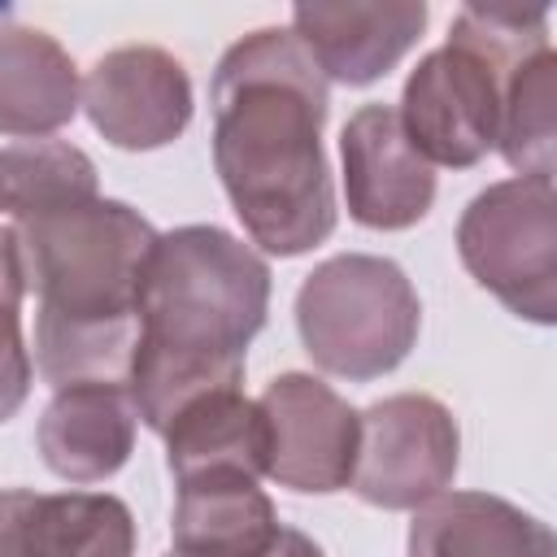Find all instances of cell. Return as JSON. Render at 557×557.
I'll use <instances>...</instances> for the list:
<instances>
[{
    "label": "cell",
    "instance_id": "obj_2",
    "mask_svg": "<svg viewBox=\"0 0 557 557\" xmlns=\"http://www.w3.org/2000/svg\"><path fill=\"white\" fill-rule=\"evenodd\" d=\"M270 309V265L222 226L157 235L139 283V339L126 396L148 431L191 400L244 387V357Z\"/></svg>",
    "mask_w": 557,
    "mask_h": 557
},
{
    "label": "cell",
    "instance_id": "obj_10",
    "mask_svg": "<svg viewBox=\"0 0 557 557\" xmlns=\"http://www.w3.org/2000/svg\"><path fill=\"white\" fill-rule=\"evenodd\" d=\"M344 200L370 231H409L431 213L435 165L409 144L396 104H361L339 131Z\"/></svg>",
    "mask_w": 557,
    "mask_h": 557
},
{
    "label": "cell",
    "instance_id": "obj_15",
    "mask_svg": "<svg viewBox=\"0 0 557 557\" xmlns=\"http://www.w3.org/2000/svg\"><path fill=\"white\" fill-rule=\"evenodd\" d=\"M161 440L174 483L205 474H265V418L244 387H222L191 400L183 413H174Z\"/></svg>",
    "mask_w": 557,
    "mask_h": 557
},
{
    "label": "cell",
    "instance_id": "obj_3",
    "mask_svg": "<svg viewBox=\"0 0 557 557\" xmlns=\"http://www.w3.org/2000/svg\"><path fill=\"white\" fill-rule=\"evenodd\" d=\"M26 292L39 296L35 366L61 392L126 387L139 339V283L157 231L122 200H87L13 226Z\"/></svg>",
    "mask_w": 557,
    "mask_h": 557
},
{
    "label": "cell",
    "instance_id": "obj_6",
    "mask_svg": "<svg viewBox=\"0 0 557 557\" xmlns=\"http://www.w3.org/2000/svg\"><path fill=\"white\" fill-rule=\"evenodd\" d=\"M509 74V65L453 35L409 70L396 117L426 165L470 170L496 148Z\"/></svg>",
    "mask_w": 557,
    "mask_h": 557
},
{
    "label": "cell",
    "instance_id": "obj_11",
    "mask_svg": "<svg viewBox=\"0 0 557 557\" xmlns=\"http://www.w3.org/2000/svg\"><path fill=\"white\" fill-rule=\"evenodd\" d=\"M426 30L422 0H374V4H296L292 35L305 44L322 78L344 87L379 83Z\"/></svg>",
    "mask_w": 557,
    "mask_h": 557
},
{
    "label": "cell",
    "instance_id": "obj_1",
    "mask_svg": "<svg viewBox=\"0 0 557 557\" xmlns=\"http://www.w3.org/2000/svg\"><path fill=\"white\" fill-rule=\"evenodd\" d=\"M326 109L331 87L292 30H252L213 70V165L244 231L274 257H300L335 231Z\"/></svg>",
    "mask_w": 557,
    "mask_h": 557
},
{
    "label": "cell",
    "instance_id": "obj_22",
    "mask_svg": "<svg viewBox=\"0 0 557 557\" xmlns=\"http://www.w3.org/2000/svg\"><path fill=\"white\" fill-rule=\"evenodd\" d=\"M165 557H191V553H165ZM257 557H326L322 548H318V540H309L305 531H296V527H283L278 531V540L265 548V553H257Z\"/></svg>",
    "mask_w": 557,
    "mask_h": 557
},
{
    "label": "cell",
    "instance_id": "obj_4",
    "mask_svg": "<svg viewBox=\"0 0 557 557\" xmlns=\"http://www.w3.org/2000/svg\"><path fill=\"white\" fill-rule=\"evenodd\" d=\"M296 331L318 370L370 383L413 352L422 305L396 261L339 252L305 274L296 292Z\"/></svg>",
    "mask_w": 557,
    "mask_h": 557
},
{
    "label": "cell",
    "instance_id": "obj_20",
    "mask_svg": "<svg viewBox=\"0 0 557 557\" xmlns=\"http://www.w3.org/2000/svg\"><path fill=\"white\" fill-rule=\"evenodd\" d=\"M26 274L13 226H0V422H9L30 396V352L22 339Z\"/></svg>",
    "mask_w": 557,
    "mask_h": 557
},
{
    "label": "cell",
    "instance_id": "obj_14",
    "mask_svg": "<svg viewBox=\"0 0 557 557\" xmlns=\"http://www.w3.org/2000/svg\"><path fill=\"white\" fill-rule=\"evenodd\" d=\"M83 83L70 52L35 26H0V135L48 139L74 122Z\"/></svg>",
    "mask_w": 557,
    "mask_h": 557
},
{
    "label": "cell",
    "instance_id": "obj_13",
    "mask_svg": "<svg viewBox=\"0 0 557 557\" xmlns=\"http://www.w3.org/2000/svg\"><path fill=\"white\" fill-rule=\"evenodd\" d=\"M409 557H557L548 522L492 492H440L413 509Z\"/></svg>",
    "mask_w": 557,
    "mask_h": 557
},
{
    "label": "cell",
    "instance_id": "obj_19",
    "mask_svg": "<svg viewBox=\"0 0 557 557\" xmlns=\"http://www.w3.org/2000/svg\"><path fill=\"white\" fill-rule=\"evenodd\" d=\"M553 109H557V52L540 48L505 78V96H500L496 144L509 170H518V178H553V139H557Z\"/></svg>",
    "mask_w": 557,
    "mask_h": 557
},
{
    "label": "cell",
    "instance_id": "obj_12",
    "mask_svg": "<svg viewBox=\"0 0 557 557\" xmlns=\"http://www.w3.org/2000/svg\"><path fill=\"white\" fill-rule=\"evenodd\" d=\"M135 405L126 387L78 383L61 387L35 431L44 466L65 483H100L131 461L135 448Z\"/></svg>",
    "mask_w": 557,
    "mask_h": 557
},
{
    "label": "cell",
    "instance_id": "obj_21",
    "mask_svg": "<svg viewBox=\"0 0 557 557\" xmlns=\"http://www.w3.org/2000/svg\"><path fill=\"white\" fill-rule=\"evenodd\" d=\"M30 487H4L0 492V557H26V509Z\"/></svg>",
    "mask_w": 557,
    "mask_h": 557
},
{
    "label": "cell",
    "instance_id": "obj_5",
    "mask_svg": "<svg viewBox=\"0 0 557 557\" xmlns=\"http://www.w3.org/2000/svg\"><path fill=\"white\" fill-rule=\"evenodd\" d=\"M457 252L470 278L509 313L548 326L557 318L553 178H505L483 187L457 222Z\"/></svg>",
    "mask_w": 557,
    "mask_h": 557
},
{
    "label": "cell",
    "instance_id": "obj_7",
    "mask_svg": "<svg viewBox=\"0 0 557 557\" xmlns=\"http://www.w3.org/2000/svg\"><path fill=\"white\" fill-rule=\"evenodd\" d=\"M361 418L357 466L348 487L374 509H418L448 492L461 461V431L444 400L396 392Z\"/></svg>",
    "mask_w": 557,
    "mask_h": 557
},
{
    "label": "cell",
    "instance_id": "obj_9",
    "mask_svg": "<svg viewBox=\"0 0 557 557\" xmlns=\"http://www.w3.org/2000/svg\"><path fill=\"white\" fill-rule=\"evenodd\" d=\"M83 109L113 148L152 152L187 131L196 100L191 78L174 52L157 44H126L87 70Z\"/></svg>",
    "mask_w": 557,
    "mask_h": 557
},
{
    "label": "cell",
    "instance_id": "obj_16",
    "mask_svg": "<svg viewBox=\"0 0 557 557\" xmlns=\"http://www.w3.org/2000/svg\"><path fill=\"white\" fill-rule=\"evenodd\" d=\"M274 500L244 474H205L178 483L170 535L191 557H257L278 540Z\"/></svg>",
    "mask_w": 557,
    "mask_h": 557
},
{
    "label": "cell",
    "instance_id": "obj_17",
    "mask_svg": "<svg viewBox=\"0 0 557 557\" xmlns=\"http://www.w3.org/2000/svg\"><path fill=\"white\" fill-rule=\"evenodd\" d=\"M135 518L109 492H35L26 509V557H131Z\"/></svg>",
    "mask_w": 557,
    "mask_h": 557
},
{
    "label": "cell",
    "instance_id": "obj_8",
    "mask_svg": "<svg viewBox=\"0 0 557 557\" xmlns=\"http://www.w3.org/2000/svg\"><path fill=\"white\" fill-rule=\"evenodd\" d=\"M265 418V474L278 487L326 496L348 487L357 466L361 418L322 379L287 370L261 392Z\"/></svg>",
    "mask_w": 557,
    "mask_h": 557
},
{
    "label": "cell",
    "instance_id": "obj_18",
    "mask_svg": "<svg viewBox=\"0 0 557 557\" xmlns=\"http://www.w3.org/2000/svg\"><path fill=\"white\" fill-rule=\"evenodd\" d=\"M96 200V161L65 139H22L0 148V213L17 222Z\"/></svg>",
    "mask_w": 557,
    "mask_h": 557
}]
</instances>
